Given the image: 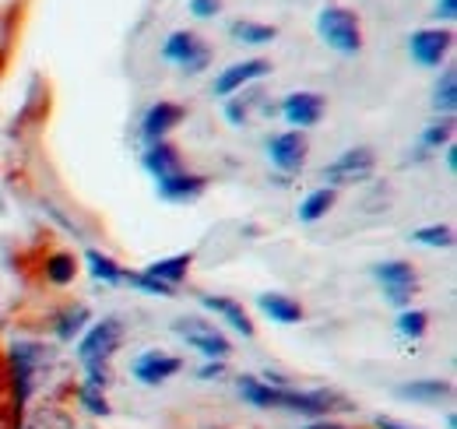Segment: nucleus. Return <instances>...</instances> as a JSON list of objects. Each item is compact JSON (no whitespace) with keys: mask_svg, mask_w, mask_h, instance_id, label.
Returning <instances> with one entry per match:
<instances>
[{"mask_svg":"<svg viewBox=\"0 0 457 429\" xmlns=\"http://www.w3.org/2000/svg\"><path fill=\"white\" fill-rule=\"evenodd\" d=\"M179 120H183V109L176 106V103H155V106L145 113V120H141V138L148 145L166 141V134H170Z\"/></svg>","mask_w":457,"mask_h":429,"instance_id":"11","label":"nucleus"},{"mask_svg":"<svg viewBox=\"0 0 457 429\" xmlns=\"http://www.w3.org/2000/svg\"><path fill=\"white\" fill-rule=\"evenodd\" d=\"M85 261H88V268H92V274L99 278V282H106V285H116V282H123V271L116 268L113 261L106 257V254H99V250H88L85 254Z\"/></svg>","mask_w":457,"mask_h":429,"instance_id":"22","label":"nucleus"},{"mask_svg":"<svg viewBox=\"0 0 457 429\" xmlns=\"http://www.w3.org/2000/svg\"><path fill=\"white\" fill-rule=\"evenodd\" d=\"M454 165H457V156H454V148H451V152H447V169L454 172Z\"/></svg>","mask_w":457,"mask_h":429,"instance_id":"37","label":"nucleus"},{"mask_svg":"<svg viewBox=\"0 0 457 429\" xmlns=\"http://www.w3.org/2000/svg\"><path fill=\"white\" fill-rule=\"evenodd\" d=\"M306 429H345V426H338V423H313V426Z\"/></svg>","mask_w":457,"mask_h":429,"instance_id":"36","label":"nucleus"},{"mask_svg":"<svg viewBox=\"0 0 457 429\" xmlns=\"http://www.w3.org/2000/svg\"><path fill=\"white\" fill-rule=\"evenodd\" d=\"M457 14V0H440L436 4V18H454Z\"/></svg>","mask_w":457,"mask_h":429,"instance_id":"33","label":"nucleus"},{"mask_svg":"<svg viewBox=\"0 0 457 429\" xmlns=\"http://www.w3.org/2000/svg\"><path fill=\"white\" fill-rule=\"evenodd\" d=\"M145 169L155 176V180H166V176H176L179 172V156L170 141H155L148 152H145Z\"/></svg>","mask_w":457,"mask_h":429,"instance_id":"15","label":"nucleus"},{"mask_svg":"<svg viewBox=\"0 0 457 429\" xmlns=\"http://www.w3.org/2000/svg\"><path fill=\"white\" fill-rule=\"evenodd\" d=\"M408 50L415 56V63H422V67H436L444 54L451 50V32L447 29H422V32H415L411 39H408Z\"/></svg>","mask_w":457,"mask_h":429,"instance_id":"10","label":"nucleus"},{"mask_svg":"<svg viewBox=\"0 0 457 429\" xmlns=\"http://www.w3.org/2000/svg\"><path fill=\"white\" fill-rule=\"evenodd\" d=\"M411 240L422 243V247H451L454 243V232H451V225H429V229L411 232Z\"/></svg>","mask_w":457,"mask_h":429,"instance_id":"26","label":"nucleus"},{"mask_svg":"<svg viewBox=\"0 0 457 429\" xmlns=\"http://www.w3.org/2000/svg\"><path fill=\"white\" fill-rule=\"evenodd\" d=\"M447 138H451V120H444V123H433V127L422 134V145H426V148H440Z\"/></svg>","mask_w":457,"mask_h":429,"instance_id":"31","label":"nucleus"},{"mask_svg":"<svg viewBox=\"0 0 457 429\" xmlns=\"http://www.w3.org/2000/svg\"><path fill=\"white\" fill-rule=\"evenodd\" d=\"M264 74H271V60H243V63H232L226 67L222 74H219V81H215V96H236V92H243V85H250V81H257V78H264Z\"/></svg>","mask_w":457,"mask_h":429,"instance_id":"8","label":"nucleus"},{"mask_svg":"<svg viewBox=\"0 0 457 429\" xmlns=\"http://www.w3.org/2000/svg\"><path fill=\"white\" fill-rule=\"evenodd\" d=\"M120 341H123V324L116 321V317H106L103 324H96V327L81 338V345H78V356H81L85 370H92V366H110V356L120 349Z\"/></svg>","mask_w":457,"mask_h":429,"instance_id":"3","label":"nucleus"},{"mask_svg":"<svg viewBox=\"0 0 457 429\" xmlns=\"http://www.w3.org/2000/svg\"><path fill=\"white\" fill-rule=\"evenodd\" d=\"M162 56L172 60L176 67H183V71L197 74V71H204V67H208L212 50H208L194 32H172L170 39H166V46H162Z\"/></svg>","mask_w":457,"mask_h":429,"instance_id":"4","label":"nucleus"},{"mask_svg":"<svg viewBox=\"0 0 457 429\" xmlns=\"http://www.w3.org/2000/svg\"><path fill=\"white\" fill-rule=\"evenodd\" d=\"M377 429H411V426H401V423H395V419L380 416V419H377Z\"/></svg>","mask_w":457,"mask_h":429,"instance_id":"34","label":"nucleus"},{"mask_svg":"<svg viewBox=\"0 0 457 429\" xmlns=\"http://www.w3.org/2000/svg\"><path fill=\"white\" fill-rule=\"evenodd\" d=\"M457 78H454V71H447V74H444V81H440V85H436V96H433V106L440 109V113H447V116H451V113H454V103H457Z\"/></svg>","mask_w":457,"mask_h":429,"instance_id":"25","label":"nucleus"},{"mask_svg":"<svg viewBox=\"0 0 457 429\" xmlns=\"http://www.w3.org/2000/svg\"><path fill=\"white\" fill-rule=\"evenodd\" d=\"M201 307L204 310H212V314H219V317H226L236 331H243L246 338L253 334V324H250V317H246V310L236 303V299H228V296H204L201 299Z\"/></svg>","mask_w":457,"mask_h":429,"instance_id":"16","label":"nucleus"},{"mask_svg":"<svg viewBox=\"0 0 457 429\" xmlns=\"http://www.w3.org/2000/svg\"><path fill=\"white\" fill-rule=\"evenodd\" d=\"M204 176H194V172H176V176H166L159 180V198L166 201H194L204 194Z\"/></svg>","mask_w":457,"mask_h":429,"instance_id":"14","label":"nucleus"},{"mask_svg":"<svg viewBox=\"0 0 457 429\" xmlns=\"http://www.w3.org/2000/svg\"><path fill=\"white\" fill-rule=\"evenodd\" d=\"M85 324H88V310H85V307L67 310V314L57 321V338H60V341H71V338H74V334H78Z\"/></svg>","mask_w":457,"mask_h":429,"instance_id":"24","label":"nucleus"},{"mask_svg":"<svg viewBox=\"0 0 457 429\" xmlns=\"http://www.w3.org/2000/svg\"><path fill=\"white\" fill-rule=\"evenodd\" d=\"M264 99H261V92H246L243 99H232L226 106V116L232 120V123H246L250 120V113H253V106H261Z\"/></svg>","mask_w":457,"mask_h":429,"instance_id":"27","label":"nucleus"},{"mask_svg":"<svg viewBox=\"0 0 457 429\" xmlns=\"http://www.w3.org/2000/svg\"><path fill=\"white\" fill-rule=\"evenodd\" d=\"M320 113H324V99L313 92H292L282 103V116L292 127H313L320 120Z\"/></svg>","mask_w":457,"mask_h":429,"instance_id":"12","label":"nucleus"},{"mask_svg":"<svg viewBox=\"0 0 457 429\" xmlns=\"http://www.w3.org/2000/svg\"><path fill=\"white\" fill-rule=\"evenodd\" d=\"M373 152L370 148H348L342 159H335L328 169H324V176H328V183L331 187H342V183H359V180H366L370 172H373Z\"/></svg>","mask_w":457,"mask_h":429,"instance_id":"6","label":"nucleus"},{"mask_svg":"<svg viewBox=\"0 0 457 429\" xmlns=\"http://www.w3.org/2000/svg\"><path fill=\"white\" fill-rule=\"evenodd\" d=\"M257 307L271 317V321H278V324H299L303 321V307L295 303V299H288V296H278V292H264L261 299H257Z\"/></svg>","mask_w":457,"mask_h":429,"instance_id":"17","label":"nucleus"},{"mask_svg":"<svg viewBox=\"0 0 457 429\" xmlns=\"http://www.w3.org/2000/svg\"><path fill=\"white\" fill-rule=\"evenodd\" d=\"M123 278L127 282H134L137 289H145V292H152V296H172V285H166V282H159V278H152L148 271H123Z\"/></svg>","mask_w":457,"mask_h":429,"instance_id":"28","label":"nucleus"},{"mask_svg":"<svg viewBox=\"0 0 457 429\" xmlns=\"http://www.w3.org/2000/svg\"><path fill=\"white\" fill-rule=\"evenodd\" d=\"M278 32H275V25H257V21H232V39H239V43H253V46H261V43H271Z\"/></svg>","mask_w":457,"mask_h":429,"instance_id":"21","label":"nucleus"},{"mask_svg":"<svg viewBox=\"0 0 457 429\" xmlns=\"http://www.w3.org/2000/svg\"><path fill=\"white\" fill-rule=\"evenodd\" d=\"M317 32L331 50H338L345 56L359 54V46H362L359 18L352 11H345V7H324L320 18H317Z\"/></svg>","mask_w":457,"mask_h":429,"instance_id":"2","label":"nucleus"},{"mask_svg":"<svg viewBox=\"0 0 457 429\" xmlns=\"http://www.w3.org/2000/svg\"><path fill=\"white\" fill-rule=\"evenodd\" d=\"M74 274H78V261H74L71 254H54V257L46 261V278H50L54 285L74 282Z\"/></svg>","mask_w":457,"mask_h":429,"instance_id":"23","label":"nucleus"},{"mask_svg":"<svg viewBox=\"0 0 457 429\" xmlns=\"http://www.w3.org/2000/svg\"><path fill=\"white\" fill-rule=\"evenodd\" d=\"M81 401H85V408L96 412V416H106V412H110L106 394H103V387H96V383H85V387H81Z\"/></svg>","mask_w":457,"mask_h":429,"instance_id":"30","label":"nucleus"},{"mask_svg":"<svg viewBox=\"0 0 457 429\" xmlns=\"http://www.w3.org/2000/svg\"><path fill=\"white\" fill-rule=\"evenodd\" d=\"M268 156L271 162L282 169V172H299L306 165V138L299 130H288V134H275L268 141Z\"/></svg>","mask_w":457,"mask_h":429,"instance_id":"9","label":"nucleus"},{"mask_svg":"<svg viewBox=\"0 0 457 429\" xmlns=\"http://www.w3.org/2000/svg\"><path fill=\"white\" fill-rule=\"evenodd\" d=\"M373 274L380 278L384 296H387L395 307L411 303V292H415V268H411L408 261H387V265H377Z\"/></svg>","mask_w":457,"mask_h":429,"instance_id":"5","label":"nucleus"},{"mask_svg":"<svg viewBox=\"0 0 457 429\" xmlns=\"http://www.w3.org/2000/svg\"><path fill=\"white\" fill-rule=\"evenodd\" d=\"M331 205H335V187L313 190V194L299 205V222H317V218H324V214L331 212Z\"/></svg>","mask_w":457,"mask_h":429,"instance_id":"20","label":"nucleus"},{"mask_svg":"<svg viewBox=\"0 0 457 429\" xmlns=\"http://www.w3.org/2000/svg\"><path fill=\"white\" fill-rule=\"evenodd\" d=\"M176 334L187 338V345H194L197 352L212 356V359H226L228 356V338L222 331H215L204 321H176Z\"/></svg>","mask_w":457,"mask_h":429,"instance_id":"7","label":"nucleus"},{"mask_svg":"<svg viewBox=\"0 0 457 429\" xmlns=\"http://www.w3.org/2000/svg\"><path fill=\"white\" fill-rule=\"evenodd\" d=\"M201 376H222V363H215V366H204Z\"/></svg>","mask_w":457,"mask_h":429,"instance_id":"35","label":"nucleus"},{"mask_svg":"<svg viewBox=\"0 0 457 429\" xmlns=\"http://www.w3.org/2000/svg\"><path fill=\"white\" fill-rule=\"evenodd\" d=\"M190 254H176V257H166V261H155L148 274L152 278H159V282H166V285H176V282H183L187 278V271H190Z\"/></svg>","mask_w":457,"mask_h":429,"instance_id":"18","label":"nucleus"},{"mask_svg":"<svg viewBox=\"0 0 457 429\" xmlns=\"http://www.w3.org/2000/svg\"><path fill=\"white\" fill-rule=\"evenodd\" d=\"M401 394L411 398V401H426L429 405V401L447 398L451 394V383H444V380H415V383H404Z\"/></svg>","mask_w":457,"mask_h":429,"instance_id":"19","label":"nucleus"},{"mask_svg":"<svg viewBox=\"0 0 457 429\" xmlns=\"http://www.w3.org/2000/svg\"><path fill=\"white\" fill-rule=\"evenodd\" d=\"M398 331L404 338H422V331H426V314H422V310H404L398 317Z\"/></svg>","mask_w":457,"mask_h":429,"instance_id":"29","label":"nucleus"},{"mask_svg":"<svg viewBox=\"0 0 457 429\" xmlns=\"http://www.w3.org/2000/svg\"><path fill=\"white\" fill-rule=\"evenodd\" d=\"M239 394L257 408H292L303 416H331V412L352 408L345 398L331 394V391H286V387H271V383L253 380V376L239 380Z\"/></svg>","mask_w":457,"mask_h":429,"instance_id":"1","label":"nucleus"},{"mask_svg":"<svg viewBox=\"0 0 457 429\" xmlns=\"http://www.w3.org/2000/svg\"><path fill=\"white\" fill-rule=\"evenodd\" d=\"M179 359L176 356H166V352H145V356H137L134 359V376L141 380V383H162V380H170L172 374H179Z\"/></svg>","mask_w":457,"mask_h":429,"instance_id":"13","label":"nucleus"},{"mask_svg":"<svg viewBox=\"0 0 457 429\" xmlns=\"http://www.w3.org/2000/svg\"><path fill=\"white\" fill-rule=\"evenodd\" d=\"M190 11L197 18H215L219 14V0H190Z\"/></svg>","mask_w":457,"mask_h":429,"instance_id":"32","label":"nucleus"}]
</instances>
